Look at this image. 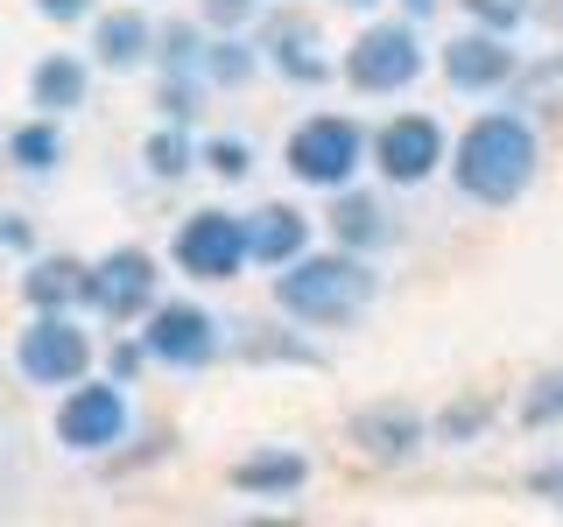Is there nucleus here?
Here are the masks:
<instances>
[{
    "label": "nucleus",
    "mask_w": 563,
    "mask_h": 527,
    "mask_svg": "<svg viewBox=\"0 0 563 527\" xmlns=\"http://www.w3.org/2000/svg\"><path fill=\"white\" fill-rule=\"evenodd\" d=\"M331 239L352 246V254H380V246H395V218H387L380 198H366V190H331Z\"/></svg>",
    "instance_id": "15"
},
{
    "label": "nucleus",
    "mask_w": 563,
    "mask_h": 527,
    "mask_svg": "<svg viewBox=\"0 0 563 527\" xmlns=\"http://www.w3.org/2000/svg\"><path fill=\"white\" fill-rule=\"evenodd\" d=\"M92 57L106 70H134L155 57V29L141 8H113V14H92Z\"/></svg>",
    "instance_id": "17"
},
{
    "label": "nucleus",
    "mask_w": 563,
    "mask_h": 527,
    "mask_svg": "<svg viewBox=\"0 0 563 527\" xmlns=\"http://www.w3.org/2000/svg\"><path fill=\"white\" fill-rule=\"evenodd\" d=\"M29 8L43 14V22H57V29H64V22H85V14H92L99 0H29Z\"/></svg>",
    "instance_id": "30"
},
{
    "label": "nucleus",
    "mask_w": 563,
    "mask_h": 527,
    "mask_svg": "<svg viewBox=\"0 0 563 527\" xmlns=\"http://www.w3.org/2000/svg\"><path fill=\"white\" fill-rule=\"evenodd\" d=\"M444 162H451V141H444V127H437L430 113H395V120H380V127H374V169H380V183L416 190V183H430Z\"/></svg>",
    "instance_id": "8"
},
{
    "label": "nucleus",
    "mask_w": 563,
    "mask_h": 527,
    "mask_svg": "<svg viewBox=\"0 0 563 527\" xmlns=\"http://www.w3.org/2000/svg\"><path fill=\"white\" fill-rule=\"evenodd\" d=\"M465 14H472L479 29H500V35H515L528 8H521V0H465Z\"/></svg>",
    "instance_id": "28"
},
{
    "label": "nucleus",
    "mask_w": 563,
    "mask_h": 527,
    "mask_svg": "<svg viewBox=\"0 0 563 527\" xmlns=\"http://www.w3.org/2000/svg\"><path fill=\"white\" fill-rule=\"evenodd\" d=\"M0 246H14V254H22V246H29V225L8 218V225H0Z\"/></svg>",
    "instance_id": "31"
},
{
    "label": "nucleus",
    "mask_w": 563,
    "mask_h": 527,
    "mask_svg": "<svg viewBox=\"0 0 563 527\" xmlns=\"http://www.w3.org/2000/svg\"><path fill=\"white\" fill-rule=\"evenodd\" d=\"M128 380H78L70 394L57 401V444L78 450V457H99V450H120L134 429V408L120 394Z\"/></svg>",
    "instance_id": "6"
},
{
    "label": "nucleus",
    "mask_w": 563,
    "mask_h": 527,
    "mask_svg": "<svg viewBox=\"0 0 563 527\" xmlns=\"http://www.w3.org/2000/svg\"><path fill=\"white\" fill-rule=\"evenodd\" d=\"M198 162L219 176V183H240V176L254 169V148H246L240 134H219V141H205V148H198Z\"/></svg>",
    "instance_id": "25"
},
{
    "label": "nucleus",
    "mask_w": 563,
    "mask_h": 527,
    "mask_svg": "<svg viewBox=\"0 0 563 527\" xmlns=\"http://www.w3.org/2000/svg\"><path fill=\"white\" fill-rule=\"evenodd\" d=\"M261 14V0H198V22L205 29H246Z\"/></svg>",
    "instance_id": "27"
},
{
    "label": "nucleus",
    "mask_w": 563,
    "mask_h": 527,
    "mask_svg": "<svg viewBox=\"0 0 563 527\" xmlns=\"http://www.w3.org/2000/svg\"><path fill=\"white\" fill-rule=\"evenodd\" d=\"M422 70H430V49H422V35H416L409 14H401V22H374V29H360V35H352V49L339 57V78L352 85V92H366V99H395V92H409Z\"/></svg>",
    "instance_id": "4"
},
{
    "label": "nucleus",
    "mask_w": 563,
    "mask_h": 527,
    "mask_svg": "<svg viewBox=\"0 0 563 527\" xmlns=\"http://www.w3.org/2000/svg\"><path fill=\"white\" fill-rule=\"evenodd\" d=\"M85 303H92L106 324H141V316L155 310V260L141 254V246H120V254L92 260V274H85Z\"/></svg>",
    "instance_id": "11"
},
{
    "label": "nucleus",
    "mask_w": 563,
    "mask_h": 527,
    "mask_svg": "<svg viewBox=\"0 0 563 527\" xmlns=\"http://www.w3.org/2000/svg\"><path fill=\"white\" fill-rule=\"evenodd\" d=\"M486 422H493V401H451V408L430 422V436L437 444H479Z\"/></svg>",
    "instance_id": "23"
},
{
    "label": "nucleus",
    "mask_w": 563,
    "mask_h": 527,
    "mask_svg": "<svg viewBox=\"0 0 563 527\" xmlns=\"http://www.w3.org/2000/svg\"><path fill=\"white\" fill-rule=\"evenodd\" d=\"M8 162L14 169H29V176H49V169H57L64 162V134H57V120H29V127H14L8 134Z\"/></svg>",
    "instance_id": "21"
},
{
    "label": "nucleus",
    "mask_w": 563,
    "mask_h": 527,
    "mask_svg": "<svg viewBox=\"0 0 563 527\" xmlns=\"http://www.w3.org/2000/svg\"><path fill=\"white\" fill-rule=\"evenodd\" d=\"M141 162H148V176H163V183H176L190 162H198V148H190V134H184V120H169V127H155L148 134V148H141Z\"/></svg>",
    "instance_id": "22"
},
{
    "label": "nucleus",
    "mask_w": 563,
    "mask_h": 527,
    "mask_svg": "<svg viewBox=\"0 0 563 527\" xmlns=\"http://www.w3.org/2000/svg\"><path fill=\"white\" fill-rule=\"evenodd\" d=\"M374 162V134L360 127L352 113H310L296 120L289 141H282V169L310 190H345L352 176Z\"/></svg>",
    "instance_id": "3"
},
{
    "label": "nucleus",
    "mask_w": 563,
    "mask_h": 527,
    "mask_svg": "<svg viewBox=\"0 0 563 527\" xmlns=\"http://www.w3.org/2000/svg\"><path fill=\"white\" fill-rule=\"evenodd\" d=\"M246 246L261 268H289L296 254H310V218L296 204H261L246 211Z\"/></svg>",
    "instance_id": "16"
},
{
    "label": "nucleus",
    "mask_w": 563,
    "mask_h": 527,
    "mask_svg": "<svg viewBox=\"0 0 563 527\" xmlns=\"http://www.w3.org/2000/svg\"><path fill=\"white\" fill-rule=\"evenodd\" d=\"M536 169H542V134L528 113H479L451 141V183L479 211L521 204L536 190Z\"/></svg>",
    "instance_id": "1"
},
{
    "label": "nucleus",
    "mask_w": 563,
    "mask_h": 527,
    "mask_svg": "<svg viewBox=\"0 0 563 527\" xmlns=\"http://www.w3.org/2000/svg\"><path fill=\"white\" fill-rule=\"evenodd\" d=\"M521 422H528V429L563 422V373H542L536 386H528V394H521Z\"/></svg>",
    "instance_id": "26"
},
{
    "label": "nucleus",
    "mask_w": 563,
    "mask_h": 527,
    "mask_svg": "<svg viewBox=\"0 0 563 527\" xmlns=\"http://www.w3.org/2000/svg\"><path fill=\"white\" fill-rule=\"evenodd\" d=\"M14 366L29 386H78L92 373V338L78 330L70 310H35V324L14 338Z\"/></svg>",
    "instance_id": "5"
},
{
    "label": "nucleus",
    "mask_w": 563,
    "mask_h": 527,
    "mask_svg": "<svg viewBox=\"0 0 563 527\" xmlns=\"http://www.w3.org/2000/svg\"><path fill=\"white\" fill-rule=\"evenodd\" d=\"M169 260L190 281H240V268L254 260L246 218L240 211H190V218L176 225V239H169Z\"/></svg>",
    "instance_id": "7"
},
{
    "label": "nucleus",
    "mask_w": 563,
    "mask_h": 527,
    "mask_svg": "<svg viewBox=\"0 0 563 527\" xmlns=\"http://www.w3.org/2000/svg\"><path fill=\"white\" fill-rule=\"evenodd\" d=\"M345 429H352V444L374 457V464H409V457L430 444V422H422L409 401H374V408H360Z\"/></svg>",
    "instance_id": "12"
},
{
    "label": "nucleus",
    "mask_w": 563,
    "mask_h": 527,
    "mask_svg": "<svg viewBox=\"0 0 563 527\" xmlns=\"http://www.w3.org/2000/svg\"><path fill=\"white\" fill-rule=\"evenodd\" d=\"M233 492H246V500H296V492L310 485V457L303 450H254V457H240L233 471Z\"/></svg>",
    "instance_id": "14"
},
{
    "label": "nucleus",
    "mask_w": 563,
    "mask_h": 527,
    "mask_svg": "<svg viewBox=\"0 0 563 527\" xmlns=\"http://www.w3.org/2000/svg\"><path fill=\"white\" fill-rule=\"evenodd\" d=\"M85 85H92V70H85V57H70V49H57V57H43L29 70V99H35V113H49V120L78 113Z\"/></svg>",
    "instance_id": "18"
},
{
    "label": "nucleus",
    "mask_w": 563,
    "mask_h": 527,
    "mask_svg": "<svg viewBox=\"0 0 563 527\" xmlns=\"http://www.w3.org/2000/svg\"><path fill=\"white\" fill-rule=\"evenodd\" d=\"M155 57H163V70H198V64H205L198 22H169L163 35H155Z\"/></svg>",
    "instance_id": "24"
},
{
    "label": "nucleus",
    "mask_w": 563,
    "mask_h": 527,
    "mask_svg": "<svg viewBox=\"0 0 563 527\" xmlns=\"http://www.w3.org/2000/svg\"><path fill=\"white\" fill-rule=\"evenodd\" d=\"M380 274L374 254H352V246H331V254H296L289 268H275V310L296 316L310 330H345L374 310Z\"/></svg>",
    "instance_id": "2"
},
{
    "label": "nucleus",
    "mask_w": 563,
    "mask_h": 527,
    "mask_svg": "<svg viewBox=\"0 0 563 527\" xmlns=\"http://www.w3.org/2000/svg\"><path fill=\"white\" fill-rule=\"evenodd\" d=\"M261 57H268V70H282L289 85H324V78H339V64H331L324 43H317V22H303V14H268Z\"/></svg>",
    "instance_id": "13"
},
{
    "label": "nucleus",
    "mask_w": 563,
    "mask_h": 527,
    "mask_svg": "<svg viewBox=\"0 0 563 527\" xmlns=\"http://www.w3.org/2000/svg\"><path fill=\"white\" fill-rule=\"evenodd\" d=\"M401 14H409V22H430V14H437V0H401Z\"/></svg>",
    "instance_id": "32"
},
{
    "label": "nucleus",
    "mask_w": 563,
    "mask_h": 527,
    "mask_svg": "<svg viewBox=\"0 0 563 527\" xmlns=\"http://www.w3.org/2000/svg\"><path fill=\"white\" fill-rule=\"evenodd\" d=\"M261 64H268V57H261V43H246L240 29H219V35L205 43L198 78H205V85H225V92H240V85L261 78Z\"/></svg>",
    "instance_id": "19"
},
{
    "label": "nucleus",
    "mask_w": 563,
    "mask_h": 527,
    "mask_svg": "<svg viewBox=\"0 0 563 527\" xmlns=\"http://www.w3.org/2000/svg\"><path fill=\"white\" fill-rule=\"evenodd\" d=\"M141 345H148V366H169V373H205L219 359V316L198 310V303H155L141 316Z\"/></svg>",
    "instance_id": "9"
},
{
    "label": "nucleus",
    "mask_w": 563,
    "mask_h": 527,
    "mask_svg": "<svg viewBox=\"0 0 563 527\" xmlns=\"http://www.w3.org/2000/svg\"><path fill=\"white\" fill-rule=\"evenodd\" d=\"M339 8H380V0H339Z\"/></svg>",
    "instance_id": "33"
},
{
    "label": "nucleus",
    "mask_w": 563,
    "mask_h": 527,
    "mask_svg": "<svg viewBox=\"0 0 563 527\" xmlns=\"http://www.w3.org/2000/svg\"><path fill=\"white\" fill-rule=\"evenodd\" d=\"M528 492H536L550 514H563V450H556V457H542V464L528 471Z\"/></svg>",
    "instance_id": "29"
},
{
    "label": "nucleus",
    "mask_w": 563,
    "mask_h": 527,
    "mask_svg": "<svg viewBox=\"0 0 563 527\" xmlns=\"http://www.w3.org/2000/svg\"><path fill=\"white\" fill-rule=\"evenodd\" d=\"M437 70H444V85L451 92H472V99H486V92H507V85L521 78V49L507 43L500 29H457L444 49H437Z\"/></svg>",
    "instance_id": "10"
},
{
    "label": "nucleus",
    "mask_w": 563,
    "mask_h": 527,
    "mask_svg": "<svg viewBox=\"0 0 563 527\" xmlns=\"http://www.w3.org/2000/svg\"><path fill=\"white\" fill-rule=\"evenodd\" d=\"M85 260H70V254H57V260H35V268L22 274V295L35 310H70V303H85Z\"/></svg>",
    "instance_id": "20"
}]
</instances>
